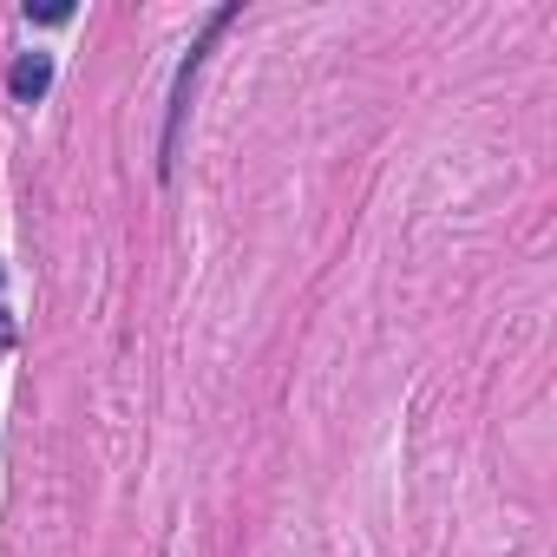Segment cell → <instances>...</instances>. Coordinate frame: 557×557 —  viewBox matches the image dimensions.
I'll return each instance as SVG.
<instances>
[{
    "label": "cell",
    "instance_id": "6da1fadb",
    "mask_svg": "<svg viewBox=\"0 0 557 557\" xmlns=\"http://www.w3.org/2000/svg\"><path fill=\"white\" fill-rule=\"evenodd\" d=\"M47 86H53V60H47V53H27V60L8 73V92H14V99H40Z\"/></svg>",
    "mask_w": 557,
    "mask_h": 557
}]
</instances>
